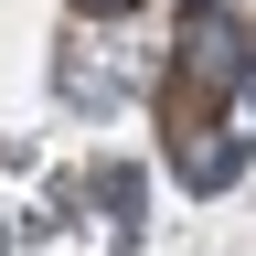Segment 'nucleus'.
Segmentation results:
<instances>
[{
    "label": "nucleus",
    "mask_w": 256,
    "mask_h": 256,
    "mask_svg": "<svg viewBox=\"0 0 256 256\" xmlns=\"http://www.w3.org/2000/svg\"><path fill=\"white\" fill-rule=\"evenodd\" d=\"M96 11H128V0H96Z\"/></svg>",
    "instance_id": "nucleus-1"
}]
</instances>
